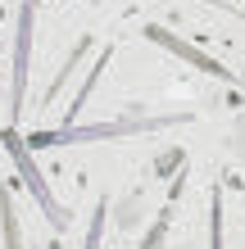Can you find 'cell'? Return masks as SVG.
Returning a JSON list of instances; mask_svg holds the SVG:
<instances>
[{
  "instance_id": "cell-1",
  "label": "cell",
  "mask_w": 245,
  "mask_h": 249,
  "mask_svg": "<svg viewBox=\"0 0 245 249\" xmlns=\"http://www.w3.org/2000/svg\"><path fill=\"white\" fill-rule=\"evenodd\" d=\"M172 123H186V113H164V118H123V123H95V127H50V131H32L27 150H59V145H86V141H123V136H141V131H159Z\"/></svg>"
},
{
  "instance_id": "cell-9",
  "label": "cell",
  "mask_w": 245,
  "mask_h": 249,
  "mask_svg": "<svg viewBox=\"0 0 245 249\" xmlns=\"http://www.w3.org/2000/svg\"><path fill=\"white\" fill-rule=\"evenodd\" d=\"M100 231H105V204L91 213V231H86V249H100Z\"/></svg>"
},
{
  "instance_id": "cell-8",
  "label": "cell",
  "mask_w": 245,
  "mask_h": 249,
  "mask_svg": "<svg viewBox=\"0 0 245 249\" xmlns=\"http://www.w3.org/2000/svg\"><path fill=\"white\" fill-rule=\"evenodd\" d=\"M82 54H86V41H82V46H77V50H73V59H68V64H64L59 72H55V82H50V91H46V100H55V95H59V86H64L68 77H73V64L82 59Z\"/></svg>"
},
{
  "instance_id": "cell-11",
  "label": "cell",
  "mask_w": 245,
  "mask_h": 249,
  "mask_svg": "<svg viewBox=\"0 0 245 249\" xmlns=\"http://www.w3.org/2000/svg\"><path fill=\"white\" fill-rule=\"evenodd\" d=\"M0 105H5V100H0Z\"/></svg>"
},
{
  "instance_id": "cell-3",
  "label": "cell",
  "mask_w": 245,
  "mask_h": 249,
  "mask_svg": "<svg viewBox=\"0 0 245 249\" xmlns=\"http://www.w3.org/2000/svg\"><path fill=\"white\" fill-rule=\"evenodd\" d=\"M32 14L37 0H23L19 5V32H14V68H9V123H19V113L27 105V64H32Z\"/></svg>"
},
{
  "instance_id": "cell-7",
  "label": "cell",
  "mask_w": 245,
  "mask_h": 249,
  "mask_svg": "<svg viewBox=\"0 0 245 249\" xmlns=\"http://www.w3.org/2000/svg\"><path fill=\"white\" fill-rule=\"evenodd\" d=\"M209 249H223V190L209 195Z\"/></svg>"
},
{
  "instance_id": "cell-10",
  "label": "cell",
  "mask_w": 245,
  "mask_h": 249,
  "mask_svg": "<svg viewBox=\"0 0 245 249\" xmlns=\"http://www.w3.org/2000/svg\"><path fill=\"white\" fill-rule=\"evenodd\" d=\"M46 249H64V245H46Z\"/></svg>"
},
{
  "instance_id": "cell-6",
  "label": "cell",
  "mask_w": 245,
  "mask_h": 249,
  "mask_svg": "<svg viewBox=\"0 0 245 249\" xmlns=\"http://www.w3.org/2000/svg\"><path fill=\"white\" fill-rule=\"evenodd\" d=\"M0 236H5V249H23V236H19V213H14L9 190H0Z\"/></svg>"
},
{
  "instance_id": "cell-2",
  "label": "cell",
  "mask_w": 245,
  "mask_h": 249,
  "mask_svg": "<svg viewBox=\"0 0 245 249\" xmlns=\"http://www.w3.org/2000/svg\"><path fill=\"white\" fill-rule=\"evenodd\" d=\"M5 145H9V159H14V168H19V177H23V186H27V195H32L37 204H41V213H46V222L55 227V231H64L68 222H73V213L64 209L59 199L50 195V186H46V177L37 172V163H32V150H27V136L23 131H5Z\"/></svg>"
},
{
  "instance_id": "cell-5",
  "label": "cell",
  "mask_w": 245,
  "mask_h": 249,
  "mask_svg": "<svg viewBox=\"0 0 245 249\" xmlns=\"http://www.w3.org/2000/svg\"><path fill=\"white\" fill-rule=\"evenodd\" d=\"M109 54H113V46H105V50L95 54V64H91V72H86V82L77 86V100H73V105H68V113H64V127H77V113H82V105H86V95H91V86L100 82V72H105Z\"/></svg>"
},
{
  "instance_id": "cell-4",
  "label": "cell",
  "mask_w": 245,
  "mask_h": 249,
  "mask_svg": "<svg viewBox=\"0 0 245 249\" xmlns=\"http://www.w3.org/2000/svg\"><path fill=\"white\" fill-rule=\"evenodd\" d=\"M146 36L154 41V46H164V50H172L177 54V59H186V64H195L200 72H209V77H223V82H236V72H227L218 59H213V54H205V50H195V46H186L182 36H172L168 27H159V23H150L146 27Z\"/></svg>"
}]
</instances>
